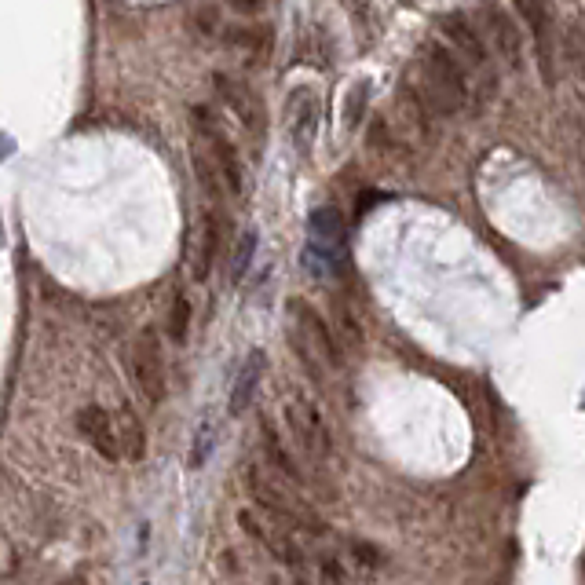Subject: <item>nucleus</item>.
Returning a JSON list of instances; mask_svg holds the SVG:
<instances>
[{"label":"nucleus","mask_w":585,"mask_h":585,"mask_svg":"<svg viewBox=\"0 0 585 585\" xmlns=\"http://www.w3.org/2000/svg\"><path fill=\"white\" fill-rule=\"evenodd\" d=\"M421 103L436 114H458L468 103V77L461 59L439 41L421 44Z\"/></svg>","instance_id":"1"},{"label":"nucleus","mask_w":585,"mask_h":585,"mask_svg":"<svg viewBox=\"0 0 585 585\" xmlns=\"http://www.w3.org/2000/svg\"><path fill=\"white\" fill-rule=\"evenodd\" d=\"M245 490H249V498L256 501V509L267 512L275 523H282V527H289V531H304V527H319V520H315V512L304 505V501H297L293 494H289L282 483H278L271 472H264L260 465H249L245 468Z\"/></svg>","instance_id":"2"},{"label":"nucleus","mask_w":585,"mask_h":585,"mask_svg":"<svg viewBox=\"0 0 585 585\" xmlns=\"http://www.w3.org/2000/svg\"><path fill=\"white\" fill-rule=\"evenodd\" d=\"M293 344H297L300 359L308 362L311 373H319L322 366H341L344 355H341V344H337V333H333V326H326L322 322V315L311 304H304V300H293Z\"/></svg>","instance_id":"3"},{"label":"nucleus","mask_w":585,"mask_h":585,"mask_svg":"<svg viewBox=\"0 0 585 585\" xmlns=\"http://www.w3.org/2000/svg\"><path fill=\"white\" fill-rule=\"evenodd\" d=\"M286 425H289V436L297 443L311 461H326L333 458V436L326 421H322L319 406L311 403L308 395H289L286 399Z\"/></svg>","instance_id":"4"},{"label":"nucleus","mask_w":585,"mask_h":585,"mask_svg":"<svg viewBox=\"0 0 585 585\" xmlns=\"http://www.w3.org/2000/svg\"><path fill=\"white\" fill-rule=\"evenodd\" d=\"M194 143H198V147L213 158V165L220 169V176H224L227 194H242V187H245L242 158H238L234 143L224 136V128L216 125V117L209 114L205 107L194 110Z\"/></svg>","instance_id":"5"},{"label":"nucleus","mask_w":585,"mask_h":585,"mask_svg":"<svg viewBox=\"0 0 585 585\" xmlns=\"http://www.w3.org/2000/svg\"><path fill=\"white\" fill-rule=\"evenodd\" d=\"M128 362H132V377H136L139 395L150 406H158L165 399V359H161V344L150 330L136 333V341L128 348Z\"/></svg>","instance_id":"6"},{"label":"nucleus","mask_w":585,"mask_h":585,"mask_svg":"<svg viewBox=\"0 0 585 585\" xmlns=\"http://www.w3.org/2000/svg\"><path fill=\"white\" fill-rule=\"evenodd\" d=\"M319 117H322V103H319V92L311 85H297L289 92V103H286V132L293 139V147L300 154H311L315 147V136H319Z\"/></svg>","instance_id":"7"},{"label":"nucleus","mask_w":585,"mask_h":585,"mask_svg":"<svg viewBox=\"0 0 585 585\" xmlns=\"http://www.w3.org/2000/svg\"><path fill=\"white\" fill-rule=\"evenodd\" d=\"M238 523H242V531L249 534V538L264 549V553L275 556V560H282V564H289V567L304 564V553H300V545L289 538V527L282 531V523L264 520V516H256L253 509L238 512Z\"/></svg>","instance_id":"8"},{"label":"nucleus","mask_w":585,"mask_h":585,"mask_svg":"<svg viewBox=\"0 0 585 585\" xmlns=\"http://www.w3.org/2000/svg\"><path fill=\"white\" fill-rule=\"evenodd\" d=\"M216 88H220V99L227 103V110L238 117V125L256 139L264 136L267 114H264V103H260V96H256L253 88L231 74H216Z\"/></svg>","instance_id":"9"},{"label":"nucleus","mask_w":585,"mask_h":585,"mask_svg":"<svg viewBox=\"0 0 585 585\" xmlns=\"http://www.w3.org/2000/svg\"><path fill=\"white\" fill-rule=\"evenodd\" d=\"M479 22H483V33H487V41L498 48V55L512 70H520L523 66V37H520V26L512 19L509 11L498 8V4H487V8H479Z\"/></svg>","instance_id":"10"},{"label":"nucleus","mask_w":585,"mask_h":585,"mask_svg":"<svg viewBox=\"0 0 585 585\" xmlns=\"http://www.w3.org/2000/svg\"><path fill=\"white\" fill-rule=\"evenodd\" d=\"M523 22L531 26L534 41H538V59H542V77L553 85V52H556V33H553V11L545 0H516Z\"/></svg>","instance_id":"11"},{"label":"nucleus","mask_w":585,"mask_h":585,"mask_svg":"<svg viewBox=\"0 0 585 585\" xmlns=\"http://www.w3.org/2000/svg\"><path fill=\"white\" fill-rule=\"evenodd\" d=\"M77 432L85 436V443L96 450L99 458L121 461V447H117V432H114V417L103 410V406H85L77 414Z\"/></svg>","instance_id":"12"},{"label":"nucleus","mask_w":585,"mask_h":585,"mask_svg":"<svg viewBox=\"0 0 585 585\" xmlns=\"http://www.w3.org/2000/svg\"><path fill=\"white\" fill-rule=\"evenodd\" d=\"M439 30H443V37H447L450 52L458 55L461 63L468 66H483L487 63V48H483V37H479L472 26H468L461 15H443L439 19Z\"/></svg>","instance_id":"13"},{"label":"nucleus","mask_w":585,"mask_h":585,"mask_svg":"<svg viewBox=\"0 0 585 585\" xmlns=\"http://www.w3.org/2000/svg\"><path fill=\"white\" fill-rule=\"evenodd\" d=\"M271 30L267 26H234L227 30V48H231L238 59H245V66H264L267 55H271Z\"/></svg>","instance_id":"14"},{"label":"nucleus","mask_w":585,"mask_h":585,"mask_svg":"<svg viewBox=\"0 0 585 585\" xmlns=\"http://www.w3.org/2000/svg\"><path fill=\"white\" fill-rule=\"evenodd\" d=\"M114 432H117L121 458H125V461H143V458H147V428H143L139 414L128 403L114 414Z\"/></svg>","instance_id":"15"},{"label":"nucleus","mask_w":585,"mask_h":585,"mask_svg":"<svg viewBox=\"0 0 585 585\" xmlns=\"http://www.w3.org/2000/svg\"><path fill=\"white\" fill-rule=\"evenodd\" d=\"M264 366H267V359L260 348H253L249 355H245L242 370H238V377H234L231 399H227V410H231V414H242L245 406L253 403L256 384H260V377H264Z\"/></svg>","instance_id":"16"},{"label":"nucleus","mask_w":585,"mask_h":585,"mask_svg":"<svg viewBox=\"0 0 585 585\" xmlns=\"http://www.w3.org/2000/svg\"><path fill=\"white\" fill-rule=\"evenodd\" d=\"M220 245H224V220H220V209H209L202 220V242H198V260H194V278H209Z\"/></svg>","instance_id":"17"},{"label":"nucleus","mask_w":585,"mask_h":585,"mask_svg":"<svg viewBox=\"0 0 585 585\" xmlns=\"http://www.w3.org/2000/svg\"><path fill=\"white\" fill-rule=\"evenodd\" d=\"M260 436H264V454H267V461H271V468H275V472H282V476L289 479V483H300V468H297V461L289 458V450L282 447V439L275 436V428L267 425H260Z\"/></svg>","instance_id":"18"},{"label":"nucleus","mask_w":585,"mask_h":585,"mask_svg":"<svg viewBox=\"0 0 585 585\" xmlns=\"http://www.w3.org/2000/svg\"><path fill=\"white\" fill-rule=\"evenodd\" d=\"M333 319H337V326H333V333L341 337V348L359 351V348H362V326H359V319L351 315L348 304H337V308H333Z\"/></svg>","instance_id":"19"},{"label":"nucleus","mask_w":585,"mask_h":585,"mask_svg":"<svg viewBox=\"0 0 585 585\" xmlns=\"http://www.w3.org/2000/svg\"><path fill=\"white\" fill-rule=\"evenodd\" d=\"M366 107H370V81H355L348 99H344V128H359Z\"/></svg>","instance_id":"20"},{"label":"nucleus","mask_w":585,"mask_h":585,"mask_svg":"<svg viewBox=\"0 0 585 585\" xmlns=\"http://www.w3.org/2000/svg\"><path fill=\"white\" fill-rule=\"evenodd\" d=\"M187 326H191V304H187V297H176L172 300V308H169V337L176 344L187 341Z\"/></svg>","instance_id":"21"},{"label":"nucleus","mask_w":585,"mask_h":585,"mask_svg":"<svg viewBox=\"0 0 585 585\" xmlns=\"http://www.w3.org/2000/svg\"><path fill=\"white\" fill-rule=\"evenodd\" d=\"M253 253H256V231H245L242 245H238V253H234L231 282H242V275L249 271V264H253Z\"/></svg>","instance_id":"22"},{"label":"nucleus","mask_w":585,"mask_h":585,"mask_svg":"<svg viewBox=\"0 0 585 585\" xmlns=\"http://www.w3.org/2000/svg\"><path fill=\"white\" fill-rule=\"evenodd\" d=\"M234 11H242V15H260L267 8V0H227Z\"/></svg>","instance_id":"23"},{"label":"nucleus","mask_w":585,"mask_h":585,"mask_svg":"<svg viewBox=\"0 0 585 585\" xmlns=\"http://www.w3.org/2000/svg\"><path fill=\"white\" fill-rule=\"evenodd\" d=\"M399 4H417V0H399Z\"/></svg>","instance_id":"24"}]
</instances>
